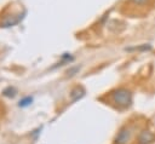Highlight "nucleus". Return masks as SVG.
Returning <instances> with one entry per match:
<instances>
[{
    "instance_id": "obj_1",
    "label": "nucleus",
    "mask_w": 155,
    "mask_h": 144,
    "mask_svg": "<svg viewBox=\"0 0 155 144\" xmlns=\"http://www.w3.org/2000/svg\"><path fill=\"white\" fill-rule=\"evenodd\" d=\"M110 98H111L113 103L116 106L121 108V109L128 108L132 104V93H131L130 90L124 88V87H120V88L114 90L110 93Z\"/></svg>"
},
{
    "instance_id": "obj_2",
    "label": "nucleus",
    "mask_w": 155,
    "mask_h": 144,
    "mask_svg": "<svg viewBox=\"0 0 155 144\" xmlns=\"http://www.w3.org/2000/svg\"><path fill=\"white\" fill-rule=\"evenodd\" d=\"M132 137H133V128L131 126H125L117 132L114 144H130Z\"/></svg>"
},
{
    "instance_id": "obj_3",
    "label": "nucleus",
    "mask_w": 155,
    "mask_h": 144,
    "mask_svg": "<svg viewBox=\"0 0 155 144\" xmlns=\"http://www.w3.org/2000/svg\"><path fill=\"white\" fill-rule=\"evenodd\" d=\"M155 140V134L150 131H142L138 136V144H150Z\"/></svg>"
},
{
    "instance_id": "obj_4",
    "label": "nucleus",
    "mask_w": 155,
    "mask_h": 144,
    "mask_svg": "<svg viewBox=\"0 0 155 144\" xmlns=\"http://www.w3.org/2000/svg\"><path fill=\"white\" fill-rule=\"evenodd\" d=\"M85 96V90L81 87V86H76L74 87L71 91H70V98L73 102H76L79 100L80 98H82Z\"/></svg>"
},
{
    "instance_id": "obj_5",
    "label": "nucleus",
    "mask_w": 155,
    "mask_h": 144,
    "mask_svg": "<svg viewBox=\"0 0 155 144\" xmlns=\"http://www.w3.org/2000/svg\"><path fill=\"white\" fill-rule=\"evenodd\" d=\"M150 48H151V46H150L149 44H144V45H140V46L134 47V48H128V51H131V50H136V51H148V50H150Z\"/></svg>"
},
{
    "instance_id": "obj_6",
    "label": "nucleus",
    "mask_w": 155,
    "mask_h": 144,
    "mask_svg": "<svg viewBox=\"0 0 155 144\" xmlns=\"http://www.w3.org/2000/svg\"><path fill=\"white\" fill-rule=\"evenodd\" d=\"M31 102H33V98H31V97H25L24 99H22V100L19 102L18 105H19V106H28Z\"/></svg>"
},
{
    "instance_id": "obj_7",
    "label": "nucleus",
    "mask_w": 155,
    "mask_h": 144,
    "mask_svg": "<svg viewBox=\"0 0 155 144\" xmlns=\"http://www.w3.org/2000/svg\"><path fill=\"white\" fill-rule=\"evenodd\" d=\"M131 2H133L134 5H138V6H143V5H145L149 0H130Z\"/></svg>"
},
{
    "instance_id": "obj_8",
    "label": "nucleus",
    "mask_w": 155,
    "mask_h": 144,
    "mask_svg": "<svg viewBox=\"0 0 155 144\" xmlns=\"http://www.w3.org/2000/svg\"><path fill=\"white\" fill-rule=\"evenodd\" d=\"M78 70H79V68L76 67V68H73V69L68 70V71H67V74H68V75H74V73H76Z\"/></svg>"
}]
</instances>
